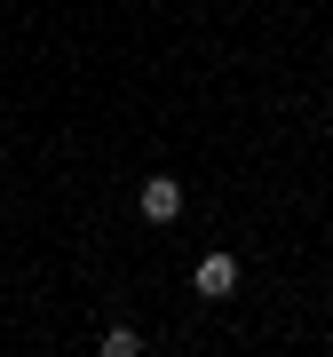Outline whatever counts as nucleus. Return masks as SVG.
<instances>
[{"instance_id":"f257e3e1","label":"nucleus","mask_w":333,"mask_h":357,"mask_svg":"<svg viewBox=\"0 0 333 357\" xmlns=\"http://www.w3.org/2000/svg\"><path fill=\"white\" fill-rule=\"evenodd\" d=\"M191 286L206 294V302H222V294H238V255H199Z\"/></svg>"},{"instance_id":"f03ea898","label":"nucleus","mask_w":333,"mask_h":357,"mask_svg":"<svg viewBox=\"0 0 333 357\" xmlns=\"http://www.w3.org/2000/svg\"><path fill=\"white\" fill-rule=\"evenodd\" d=\"M135 206H143V222H175V215H183V183H175V175H151Z\"/></svg>"},{"instance_id":"7ed1b4c3","label":"nucleus","mask_w":333,"mask_h":357,"mask_svg":"<svg viewBox=\"0 0 333 357\" xmlns=\"http://www.w3.org/2000/svg\"><path fill=\"white\" fill-rule=\"evenodd\" d=\"M135 349H143L135 326H103V357H135Z\"/></svg>"}]
</instances>
